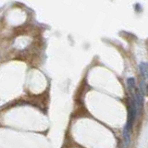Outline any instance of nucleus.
I'll use <instances>...</instances> for the list:
<instances>
[{
	"mask_svg": "<svg viewBox=\"0 0 148 148\" xmlns=\"http://www.w3.org/2000/svg\"><path fill=\"white\" fill-rule=\"evenodd\" d=\"M131 129H132L131 125L126 123L123 129V140H124L125 147H128L130 145V142H131Z\"/></svg>",
	"mask_w": 148,
	"mask_h": 148,
	"instance_id": "nucleus-1",
	"label": "nucleus"
},
{
	"mask_svg": "<svg viewBox=\"0 0 148 148\" xmlns=\"http://www.w3.org/2000/svg\"><path fill=\"white\" fill-rule=\"evenodd\" d=\"M140 72H141V75L145 79H147V63L146 62H142L140 64Z\"/></svg>",
	"mask_w": 148,
	"mask_h": 148,
	"instance_id": "nucleus-2",
	"label": "nucleus"
},
{
	"mask_svg": "<svg viewBox=\"0 0 148 148\" xmlns=\"http://www.w3.org/2000/svg\"><path fill=\"white\" fill-rule=\"evenodd\" d=\"M127 85L130 91H132L133 89H135V79L134 78H128L127 79Z\"/></svg>",
	"mask_w": 148,
	"mask_h": 148,
	"instance_id": "nucleus-3",
	"label": "nucleus"
},
{
	"mask_svg": "<svg viewBox=\"0 0 148 148\" xmlns=\"http://www.w3.org/2000/svg\"><path fill=\"white\" fill-rule=\"evenodd\" d=\"M139 91L142 92V95H146L147 92V86H146V82L145 81H142L140 82V88H139Z\"/></svg>",
	"mask_w": 148,
	"mask_h": 148,
	"instance_id": "nucleus-4",
	"label": "nucleus"
}]
</instances>
